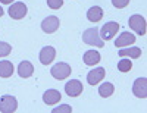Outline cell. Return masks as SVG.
Wrapping results in <instances>:
<instances>
[{
	"mask_svg": "<svg viewBox=\"0 0 147 113\" xmlns=\"http://www.w3.org/2000/svg\"><path fill=\"white\" fill-rule=\"evenodd\" d=\"M87 18L91 22H99L103 18V9L100 6H93L87 10Z\"/></svg>",
	"mask_w": 147,
	"mask_h": 113,
	"instance_id": "obj_17",
	"label": "cell"
},
{
	"mask_svg": "<svg viewBox=\"0 0 147 113\" xmlns=\"http://www.w3.org/2000/svg\"><path fill=\"white\" fill-rule=\"evenodd\" d=\"M65 93L69 97H77L82 93V84L78 79H71L65 84Z\"/></svg>",
	"mask_w": 147,
	"mask_h": 113,
	"instance_id": "obj_9",
	"label": "cell"
},
{
	"mask_svg": "<svg viewBox=\"0 0 147 113\" xmlns=\"http://www.w3.org/2000/svg\"><path fill=\"white\" fill-rule=\"evenodd\" d=\"M82 60H84V63L87 66H94V65H97L102 60V56H100L99 52H96V50H88V52L84 53Z\"/></svg>",
	"mask_w": 147,
	"mask_h": 113,
	"instance_id": "obj_14",
	"label": "cell"
},
{
	"mask_svg": "<svg viewBox=\"0 0 147 113\" xmlns=\"http://www.w3.org/2000/svg\"><path fill=\"white\" fill-rule=\"evenodd\" d=\"M59 25H60L59 18H56V16H47L41 22V30L46 34H53V32H56L59 30Z\"/></svg>",
	"mask_w": 147,
	"mask_h": 113,
	"instance_id": "obj_7",
	"label": "cell"
},
{
	"mask_svg": "<svg viewBox=\"0 0 147 113\" xmlns=\"http://www.w3.org/2000/svg\"><path fill=\"white\" fill-rule=\"evenodd\" d=\"M72 69L68 63H63V62H59V63H56L52 69H50V73H52V77L56 78V79H66L69 75H71Z\"/></svg>",
	"mask_w": 147,
	"mask_h": 113,
	"instance_id": "obj_2",
	"label": "cell"
},
{
	"mask_svg": "<svg viewBox=\"0 0 147 113\" xmlns=\"http://www.w3.org/2000/svg\"><path fill=\"white\" fill-rule=\"evenodd\" d=\"M27 12H28V9H27L25 5L22 2H16L9 7V16L12 19H22L27 15Z\"/></svg>",
	"mask_w": 147,
	"mask_h": 113,
	"instance_id": "obj_8",
	"label": "cell"
},
{
	"mask_svg": "<svg viewBox=\"0 0 147 113\" xmlns=\"http://www.w3.org/2000/svg\"><path fill=\"white\" fill-rule=\"evenodd\" d=\"M118 30H119V24L115 22V21H110V22H106L102 30H100V37H102V40H112L113 37L118 34Z\"/></svg>",
	"mask_w": 147,
	"mask_h": 113,
	"instance_id": "obj_3",
	"label": "cell"
},
{
	"mask_svg": "<svg viewBox=\"0 0 147 113\" xmlns=\"http://www.w3.org/2000/svg\"><path fill=\"white\" fill-rule=\"evenodd\" d=\"M132 93L138 98L147 97V79L146 78H137L132 84Z\"/></svg>",
	"mask_w": 147,
	"mask_h": 113,
	"instance_id": "obj_6",
	"label": "cell"
},
{
	"mask_svg": "<svg viewBox=\"0 0 147 113\" xmlns=\"http://www.w3.org/2000/svg\"><path fill=\"white\" fill-rule=\"evenodd\" d=\"M15 68L12 65L10 60H0V77L2 78H9L12 77Z\"/></svg>",
	"mask_w": 147,
	"mask_h": 113,
	"instance_id": "obj_16",
	"label": "cell"
},
{
	"mask_svg": "<svg viewBox=\"0 0 147 113\" xmlns=\"http://www.w3.org/2000/svg\"><path fill=\"white\" fill-rule=\"evenodd\" d=\"M63 5V0H47V6L50 9H59L62 7Z\"/></svg>",
	"mask_w": 147,
	"mask_h": 113,
	"instance_id": "obj_22",
	"label": "cell"
},
{
	"mask_svg": "<svg viewBox=\"0 0 147 113\" xmlns=\"http://www.w3.org/2000/svg\"><path fill=\"white\" fill-rule=\"evenodd\" d=\"M131 68H132V62L129 59H124V57H122L118 62V71L119 72H129Z\"/></svg>",
	"mask_w": 147,
	"mask_h": 113,
	"instance_id": "obj_20",
	"label": "cell"
},
{
	"mask_svg": "<svg viewBox=\"0 0 147 113\" xmlns=\"http://www.w3.org/2000/svg\"><path fill=\"white\" fill-rule=\"evenodd\" d=\"M18 73H19L21 78H30L31 75L34 73V66H32V63H31V62H28V60L21 62L19 66H18Z\"/></svg>",
	"mask_w": 147,
	"mask_h": 113,
	"instance_id": "obj_15",
	"label": "cell"
},
{
	"mask_svg": "<svg viewBox=\"0 0 147 113\" xmlns=\"http://www.w3.org/2000/svg\"><path fill=\"white\" fill-rule=\"evenodd\" d=\"M129 27L136 31L138 35H144L146 34V19L141 15H132L129 16Z\"/></svg>",
	"mask_w": 147,
	"mask_h": 113,
	"instance_id": "obj_5",
	"label": "cell"
},
{
	"mask_svg": "<svg viewBox=\"0 0 147 113\" xmlns=\"http://www.w3.org/2000/svg\"><path fill=\"white\" fill-rule=\"evenodd\" d=\"M105 68H96L93 71H90L87 73V82L90 85H96V84H99L103 78H105Z\"/></svg>",
	"mask_w": 147,
	"mask_h": 113,
	"instance_id": "obj_11",
	"label": "cell"
},
{
	"mask_svg": "<svg viewBox=\"0 0 147 113\" xmlns=\"http://www.w3.org/2000/svg\"><path fill=\"white\" fill-rule=\"evenodd\" d=\"M18 107V102L13 96H3L0 98V112L2 113H13Z\"/></svg>",
	"mask_w": 147,
	"mask_h": 113,
	"instance_id": "obj_4",
	"label": "cell"
},
{
	"mask_svg": "<svg viewBox=\"0 0 147 113\" xmlns=\"http://www.w3.org/2000/svg\"><path fill=\"white\" fill-rule=\"evenodd\" d=\"M60 98H62V94H60L57 90L50 88V90H47V91L44 93L43 102H44L46 104H49V106H53V104H56V103L60 102Z\"/></svg>",
	"mask_w": 147,
	"mask_h": 113,
	"instance_id": "obj_13",
	"label": "cell"
},
{
	"mask_svg": "<svg viewBox=\"0 0 147 113\" xmlns=\"http://www.w3.org/2000/svg\"><path fill=\"white\" fill-rule=\"evenodd\" d=\"M2 15H3V9H2V7H0V16H2Z\"/></svg>",
	"mask_w": 147,
	"mask_h": 113,
	"instance_id": "obj_26",
	"label": "cell"
},
{
	"mask_svg": "<svg viewBox=\"0 0 147 113\" xmlns=\"http://www.w3.org/2000/svg\"><path fill=\"white\" fill-rule=\"evenodd\" d=\"M52 112H53V113H62V112H68V113H71V112H72V107L68 106V104H62V106H59V107H55Z\"/></svg>",
	"mask_w": 147,
	"mask_h": 113,
	"instance_id": "obj_24",
	"label": "cell"
},
{
	"mask_svg": "<svg viewBox=\"0 0 147 113\" xmlns=\"http://www.w3.org/2000/svg\"><path fill=\"white\" fill-rule=\"evenodd\" d=\"M119 56L121 57H125L129 56L132 59H138L141 56V48L140 47H131V48H121L119 50Z\"/></svg>",
	"mask_w": 147,
	"mask_h": 113,
	"instance_id": "obj_18",
	"label": "cell"
},
{
	"mask_svg": "<svg viewBox=\"0 0 147 113\" xmlns=\"http://www.w3.org/2000/svg\"><path fill=\"white\" fill-rule=\"evenodd\" d=\"M82 41L85 44H88V46H96V47H103L105 46L102 37L99 34V28H97V27L85 30L82 32Z\"/></svg>",
	"mask_w": 147,
	"mask_h": 113,
	"instance_id": "obj_1",
	"label": "cell"
},
{
	"mask_svg": "<svg viewBox=\"0 0 147 113\" xmlns=\"http://www.w3.org/2000/svg\"><path fill=\"white\" fill-rule=\"evenodd\" d=\"M12 52V46L9 43H5V41H0V57H6L9 56Z\"/></svg>",
	"mask_w": 147,
	"mask_h": 113,
	"instance_id": "obj_21",
	"label": "cell"
},
{
	"mask_svg": "<svg viewBox=\"0 0 147 113\" xmlns=\"http://www.w3.org/2000/svg\"><path fill=\"white\" fill-rule=\"evenodd\" d=\"M128 3H129V0H112V5H113L115 7H118V9H124V7H127Z\"/></svg>",
	"mask_w": 147,
	"mask_h": 113,
	"instance_id": "obj_23",
	"label": "cell"
},
{
	"mask_svg": "<svg viewBox=\"0 0 147 113\" xmlns=\"http://www.w3.org/2000/svg\"><path fill=\"white\" fill-rule=\"evenodd\" d=\"M134 43H136V35H132V34L128 32V31H124V32H122L118 38H116L115 46H116L118 48H121V47H127V46L134 44Z\"/></svg>",
	"mask_w": 147,
	"mask_h": 113,
	"instance_id": "obj_12",
	"label": "cell"
},
{
	"mask_svg": "<svg viewBox=\"0 0 147 113\" xmlns=\"http://www.w3.org/2000/svg\"><path fill=\"white\" fill-rule=\"evenodd\" d=\"M0 2H2L3 5H9V3H12V2H13V0H0Z\"/></svg>",
	"mask_w": 147,
	"mask_h": 113,
	"instance_id": "obj_25",
	"label": "cell"
},
{
	"mask_svg": "<svg viewBox=\"0 0 147 113\" xmlns=\"http://www.w3.org/2000/svg\"><path fill=\"white\" fill-rule=\"evenodd\" d=\"M113 91H115V87H113V84H110V82H105V84H102L100 87H99V94L102 96V97H110L113 94Z\"/></svg>",
	"mask_w": 147,
	"mask_h": 113,
	"instance_id": "obj_19",
	"label": "cell"
},
{
	"mask_svg": "<svg viewBox=\"0 0 147 113\" xmlns=\"http://www.w3.org/2000/svg\"><path fill=\"white\" fill-rule=\"evenodd\" d=\"M56 57V50L55 47L52 46H47V47H43L41 52H40V62L43 65H50L52 62L55 60Z\"/></svg>",
	"mask_w": 147,
	"mask_h": 113,
	"instance_id": "obj_10",
	"label": "cell"
}]
</instances>
